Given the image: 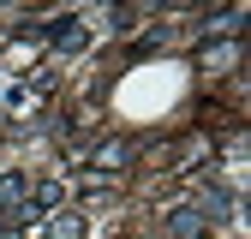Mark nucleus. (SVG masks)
<instances>
[{"instance_id":"obj_5","label":"nucleus","mask_w":251,"mask_h":239,"mask_svg":"<svg viewBox=\"0 0 251 239\" xmlns=\"http://www.w3.org/2000/svg\"><path fill=\"white\" fill-rule=\"evenodd\" d=\"M18 197H24V179L6 173V179H0V203H12V215H18Z\"/></svg>"},{"instance_id":"obj_2","label":"nucleus","mask_w":251,"mask_h":239,"mask_svg":"<svg viewBox=\"0 0 251 239\" xmlns=\"http://www.w3.org/2000/svg\"><path fill=\"white\" fill-rule=\"evenodd\" d=\"M78 233H84V215H54L42 227V239H78Z\"/></svg>"},{"instance_id":"obj_1","label":"nucleus","mask_w":251,"mask_h":239,"mask_svg":"<svg viewBox=\"0 0 251 239\" xmlns=\"http://www.w3.org/2000/svg\"><path fill=\"white\" fill-rule=\"evenodd\" d=\"M168 233H174V239H198V233H203V215H198V209H179V215L168 221Z\"/></svg>"},{"instance_id":"obj_3","label":"nucleus","mask_w":251,"mask_h":239,"mask_svg":"<svg viewBox=\"0 0 251 239\" xmlns=\"http://www.w3.org/2000/svg\"><path fill=\"white\" fill-rule=\"evenodd\" d=\"M126 156H132V143H126V138H114V143H102V149H96V167H120Z\"/></svg>"},{"instance_id":"obj_6","label":"nucleus","mask_w":251,"mask_h":239,"mask_svg":"<svg viewBox=\"0 0 251 239\" xmlns=\"http://www.w3.org/2000/svg\"><path fill=\"white\" fill-rule=\"evenodd\" d=\"M0 239H12V233H6V227H0Z\"/></svg>"},{"instance_id":"obj_4","label":"nucleus","mask_w":251,"mask_h":239,"mask_svg":"<svg viewBox=\"0 0 251 239\" xmlns=\"http://www.w3.org/2000/svg\"><path fill=\"white\" fill-rule=\"evenodd\" d=\"M233 60H239V48H233V42H215V48L203 54V66H233Z\"/></svg>"}]
</instances>
